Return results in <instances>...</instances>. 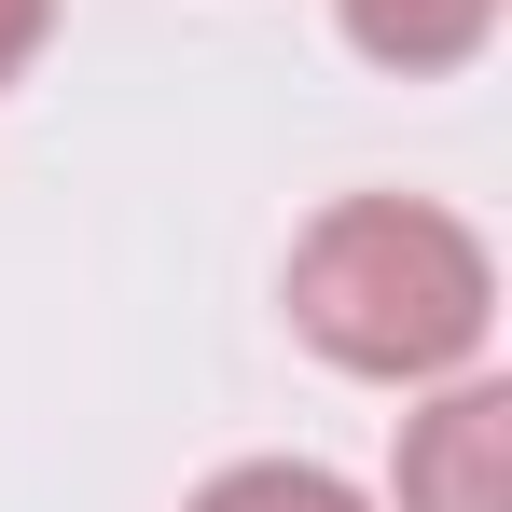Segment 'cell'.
<instances>
[{
    "mask_svg": "<svg viewBox=\"0 0 512 512\" xmlns=\"http://www.w3.org/2000/svg\"><path fill=\"white\" fill-rule=\"evenodd\" d=\"M346 42L374 56V70H457V56H485V28H499V0H333Z\"/></svg>",
    "mask_w": 512,
    "mask_h": 512,
    "instance_id": "cell-3",
    "label": "cell"
},
{
    "mask_svg": "<svg viewBox=\"0 0 512 512\" xmlns=\"http://www.w3.org/2000/svg\"><path fill=\"white\" fill-rule=\"evenodd\" d=\"M402 512H512V388H443L402 429Z\"/></svg>",
    "mask_w": 512,
    "mask_h": 512,
    "instance_id": "cell-2",
    "label": "cell"
},
{
    "mask_svg": "<svg viewBox=\"0 0 512 512\" xmlns=\"http://www.w3.org/2000/svg\"><path fill=\"white\" fill-rule=\"evenodd\" d=\"M194 512H360V499H346L319 457H250V471H222Z\"/></svg>",
    "mask_w": 512,
    "mask_h": 512,
    "instance_id": "cell-4",
    "label": "cell"
},
{
    "mask_svg": "<svg viewBox=\"0 0 512 512\" xmlns=\"http://www.w3.org/2000/svg\"><path fill=\"white\" fill-rule=\"evenodd\" d=\"M499 319V263L416 194H346L291 250V333L346 374H457Z\"/></svg>",
    "mask_w": 512,
    "mask_h": 512,
    "instance_id": "cell-1",
    "label": "cell"
},
{
    "mask_svg": "<svg viewBox=\"0 0 512 512\" xmlns=\"http://www.w3.org/2000/svg\"><path fill=\"white\" fill-rule=\"evenodd\" d=\"M42 42H56V0H0V84H14Z\"/></svg>",
    "mask_w": 512,
    "mask_h": 512,
    "instance_id": "cell-5",
    "label": "cell"
}]
</instances>
